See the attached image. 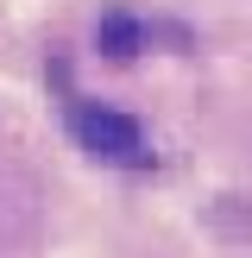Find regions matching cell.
Returning a JSON list of instances; mask_svg holds the SVG:
<instances>
[{
	"instance_id": "6da1fadb",
	"label": "cell",
	"mask_w": 252,
	"mask_h": 258,
	"mask_svg": "<svg viewBox=\"0 0 252 258\" xmlns=\"http://www.w3.org/2000/svg\"><path fill=\"white\" fill-rule=\"evenodd\" d=\"M70 133L88 158L101 164H145V133H139L133 113L120 107H101V101H76L70 107Z\"/></svg>"
},
{
	"instance_id": "7a4b0ae2",
	"label": "cell",
	"mask_w": 252,
	"mask_h": 258,
	"mask_svg": "<svg viewBox=\"0 0 252 258\" xmlns=\"http://www.w3.org/2000/svg\"><path fill=\"white\" fill-rule=\"evenodd\" d=\"M95 44H101V57L126 63V57H139V50H145V25H139L133 13H101V25H95Z\"/></svg>"
}]
</instances>
